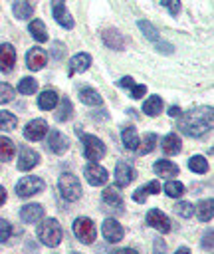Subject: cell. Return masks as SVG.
I'll return each mask as SVG.
<instances>
[{
    "label": "cell",
    "mask_w": 214,
    "mask_h": 254,
    "mask_svg": "<svg viewBox=\"0 0 214 254\" xmlns=\"http://www.w3.org/2000/svg\"><path fill=\"white\" fill-rule=\"evenodd\" d=\"M6 200V189L4 187H0V204Z\"/></svg>",
    "instance_id": "50"
},
{
    "label": "cell",
    "mask_w": 214,
    "mask_h": 254,
    "mask_svg": "<svg viewBox=\"0 0 214 254\" xmlns=\"http://www.w3.org/2000/svg\"><path fill=\"white\" fill-rule=\"evenodd\" d=\"M44 189V181L40 179V177H24V179H20V183L16 185V192H18V196H22V198H28V196H32V194H36V192H40Z\"/></svg>",
    "instance_id": "6"
},
{
    "label": "cell",
    "mask_w": 214,
    "mask_h": 254,
    "mask_svg": "<svg viewBox=\"0 0 214 254\" xmlns=\"http://www.w3.org/2000/svg\"><path fill=\"white\" fill-rule=\"evenodd\" d=\"M164 192H166L168 196H172V198L182 196V194H184V185L178 183V181H168V183L164 185Z\"/></svg>",
    "instance_id": "38"
},
{
    "label": "cell",
    "mask_w": 214,
    "mask_h": 254,
    "mask_svg": "<svg viewBox=\"0 0 214 254\" xmlns=\"http://www.w3.org/2000/svg\"><path fill=\"white\" fill-rule=\"evenodd\" d=\"M83 173H85L87 183L93 185V187H99V185H105L107 183V171L103 167H99L97 163H89Z\"/></svg>",
    "instance_id": "10"
},
{
    "label": "cell",
    "mask_w": 214,
    "mask_h": 254,
    "mask_svg": "<svg viewBox=\"0 0 214 254\" xmlns=\"http://www.w3.org/2000/svg\"><path fill=\"white\" fill-rule=\"evenodd\" d=\"M147 93V85H133L131 87V97L133 99H141Z\"/></svg>",
    "instance_id": "42"
},
{
    "label": "cell",
    "mask_w": 214,
    "mask_h": 254,
    "mask_svg": "<svg viewBox=\"0 0 214 254\" xmlns=\"http://www.w3.org/2000/svg\"><path fill=\"white\" fill-rule=\"evenodd\" d=\"M79 99H81V103H85V105H101V95L95 91V89H91V87H83L81 91H79Z\"/></svg>",
    "instance_id": "27"
},
{
    "label": "cell",
    "mask_w": 214,
    "mask_h": 254,
    "mask_svg": "<svg viewBox=\"0 0 214 254\" xmlns=\"http://www.w3.org/2000/svg\"><path fill=\"white\" fill-rule=\"evenodd\" d=\"M57 187H59V192H61V196H63L65 200H77V198L81 196V183H79V179H77L75 175H71V173H63V175L59 177Z\"/></svg>",
    "instance_id": "3"
},
{
    "label": "cell",
    "mask_w": 214,
    "mask_h": 254,
    "mask_svg": "<svg viewBox=\"0 0 214 254\" xmlns=\"http://www.w3.org/2000/svg\"><path fill=\"white\" fill-rule=\"evenodd\" d=\"M153 169H155V173H157V175H160V177H174V175H178V167H176L174 163L166 161V159L157 161Z\"/></svg>",
    "instance_id": "23"
},
{
    "label": "cell",
    "mask_w": 214,
    "mask_h": 254,
    "mask_svg": "<svg viewBox=\"0 0 214 254\" xmlns=\"http://www.w3.org/2000/svg\"><path fill=\"white\" fill-rule=\"evenodd\" d=\"M174 212H176L178 216H182V218H190V216L194 214V206H192L190 202H178V204L174 206Z\"/></svg>",
    "instance_id": "39"
},
{
    "label": "cell",
    "mask_w": 214,
    "mask_h": 254,
    "mask_svg": "<svg viewBox=\"0 0 214 254\" xmlns=\"http://www.w3.org/2000/svg\"><path fill=\"white\" fill-rule=\"evenodd\" d=\"M155 192H160V183H159V181H153V183L143 185L141 189H137L135 194H133V198H135L137 202H145L147 196H149V194H155Z\"/></svg>",
    "instance_id": "22"
},
{
    "label": "cell",
    "mask_w": 214,
    "mask_h": 254,
    "mask_svg": "<svg viewBox=\"0 0 214 254\" xmlns=\"http://www.w3.org/2000/svg\"><path fill=\"white\" fill-rule=\"evenodd\" d=\"M180 151V139L176 133H168L164 139H162V153L166 155H176Z\"/></svg>",
    "instance_id": "25"
},
{
    "label": "cell",
    "mask_w": 214,
    "mask_h": 254,
    "mask_svg": "<svg viewBox=\"0 0 214 254\" xmlns=\"http://www.w3.org/2000/svg\"><path fill=\"white\" fill-rule=\"evenodd\" d=\"M188 167H190V171H194V173H206V171H208V161H206L202 155H194V157H190Z\"/></svg>",
    "instance_id": "35"
},
{
    "label": "cell",
    "mask_w": 214,
    "mask_h": 254,
    "mask_svg": "<svg viewBox=\"0 0 214 254\" xmlns=\"http://www.w3.org/2000/svg\"><path fill=\"white\" fill-rule=\"evenodd\" d=\"M91 65V56L89 54H77L69 60V75L77 71H85Z\"/></svg>",
    "instance_id": "19"
},
{
    "label": "cell",
    "mask_w": 214,
    "mask_h": 254,
    "mask_svg": "<svg viewBox=\"0 0 214 254\" xmlns=\"http://www.w3.org/2000/svg\"><path fill=\"white\" fill-rule=\"evenodd\" d=\"M174 254H190V250H188V248H178Z\"/></svg>",
    "instance_id": "51"
},
{
    "label": "cell",
    "mask_w": 214,
    "mask_h": 254,
    "mask_svg": "<svg viewBox=\"0 0 214 254\" xmlns=\"http://www.w3.org/2000/svg\"><path fill=\"white\" fill-rule=\"evenodd\" d=\"M115 254H139V252L133 250V248H121V250H117Z\"/></svg>",
    "instance_id": "49"
},
{
    "label": "cell",
    "mask_w": 214,
    "mask_h": 254,
    "mask_svg": "<svg viewBox=\"0 0 214 254\" xmlns=\"http://www.w3.org/2000/svg\"><path fill=\"white\" fill-rule=\"evenodd\" d=\"M36 89H38V81L34 77H24L22 81H18V91L24 93V95L36 93Z\"/></svg>",
    "instance_id": "36"
},
{
    "label": "cell",
    "mask_w": 214,
    "mask_h": 254,
    "mask_svg": "<svg viewBox=\"0 0 214 254\" xmlns=\"http://www.w3.org/2000/svg\"><path fill=\"white\" fill-rule=\"evenodd\" d=\"M14 99V89L8 83H0V103H8Z\"/></svg>",
    "instance_id": "40"
},
{
    "label": "cell",
    "mask_w": 214,
    "mask_h": 254,
    "mask_svg": "<svg viewBox=\"0 0 214 254\" xmlns=\"http://www.w3.org/2000/svg\"><path fill=\"white\" fill-rule=\"evenodd\" d=\"M12 10H14L16 18L24 20V18H30V16H32V12H34V6H32L30 2H14Z\"/></svg>",
    "instance_id": "34"
},
{
    "label": "cell",
    "mask_w": 214,
    "mask_h": 254,
    "mask_svg": "<svg viewBox=\"0 0 214 254\" xmlns=\"http://www.w3.org/2000/svg\"><path fill=\"white\" fill-rule=\"evenodd\" d=\"M103 202L107 206H113V208H121L123 206V198H121V192L115 189V187H107L103 190Z\"/></svg>",
    "instance_id": "24"
},
{
    "label": "cell",
    "mask_w": 214,
    "mask_h": 254,
    "mask_svg": "<svg viewBox=\"0 0 214 254\" xmlns=\"http://www.w3.org/2000/svg\"><path fill=\"white\" fill-rule=\"evenodd\" d=\"M180 113H182V111H180V107H176V105L168 109V115H172V117H180Z\"/></svg>",
    "instance_id": "48"
},
{
    "label": "cell",
    "mask_w": 214,
    "mask_h": 254,
    "mask_svg": "<svg viewBox=\"0 0 214 254\" xmlns=\"http://www.w3.org/2000/svg\"><path fill=\"white\" fill-rule=\"evenodd\" d=\"M16 125H18V117H16L14 113H10V111H0V129L12 131V129H16Z\"/></svg>",
    "instance_id": "32"
},
{
    "label": "cell",
    "mask_w": 214,
    "mask_h": 254,
    "mask_svg": "<svg viewBox=\"0 0 214 254\" xmlns=\"http://www.w3.org/2000/svg\"><path fill=\"white\" fill-rule=\"evenodd\" d=\"M101 38H103V42H105L109 48H113V50H123V48H125V40H123V36H121L117 30H103Z\"/></svg>",
    "instance_id": "21"
},
{
    "label": "cell",
    "mask_w": 214,
    "mask_h": 254,
    "mask_svg": "<svg viewBox=\"0 0 214 254\" xmlns=\"http://www.w3.org/2000/svg\"><path fill=\"white\" fill-rule=\"evenodd\" d=\"M135 179H137L135 169H133L129 163H125V161H119L117 167H115V185H117L119 189H123V187H127V185H131Z\"/></svg>",
    "instance_id": "7"
},
{
    "label": "cell",
    "mask_w": 214,
    "mask_h": 254,
    "mask_svg": "<svg viewBox=\"0 0 214 254\" xmlns=\"http://www.w3.org/2000/svg\"><path fill=\"white\" fill-rule=\"evenodd\" d=\"M178 129L188 137H200L212 129V107H196L188 113H180Z\"/></svg>",
    "instance_id": "1"
},
{
    "label": "cell",
    "mask_w": 214,
    "mask_h": 254,
    "mask_svg": "<svg viewBox=\"0 0 214 254\" xmlns=\"http://www.w3.org/2000/svg\"><path fill=\"white\" fill-rule=\"evenodd\" d=\"M81 135V133H79ZM81 143H83V155L87 161H99L105 155V145L99 137L95 135H81Z\"/></svg>",
    "instance_id": "4"
},
{
    "label": "cell",
    "mask_w": 214,
    "mask_h": 254,
    "mask_svg": "<svg viewBox=\"0 0 214 254\" xmlns=\"http://www.w3.org/2000/svg\"><path fill=\"white\" fill-rule=\"evenodd\" d=\"M48 145H50V149H52L55 155H61V153L67 151V147H69V139H67L65 135H61L59 131L52 129V131H50V137H48Z\"/></svg>",
    "instance_id": "13"
},
{
    "label": "cell",
    "mask_w": 214,
    "mask_h": 254,
    "mask_svg": "<svg viewBox=\"0 0 214 254\" xmlns=\"http://www.w3.org/2000/svg\"><path fill=\"white\" fill-rule=\"evenodd\" d=\"M26 62H28V67L30 69H42L48 62V54L42 50V48H32L26 56Z\"/></svg>",
    "instance_id": "16"
},
{
    "label": "cell",
    "mask_w": 214,
    "mask_h": 254,
    "mask_svg": "<svg viewBox=\"0 0 214 254\" xmlns=\"http://www.w3.org/2000/svg\"><path fill=\"white\" fill-rule=\"evenodd\" d=\"M162 6H166L168 10H170V14L172 16H176L178 14V10H180V4L178 2H174V0H164V2H160Z\"/></svg>",
    "instance_id": "43"
},
{
    "label": "cell",
    "mask_w": 214,
    "mask_h": 254,
    "mask_svg": "<svg viewBox=\"0 0 214 254\" xmlns=\"http://www.w3.org/2000/svg\"><path fill=\"white\" fill-rule=\"evenodd\" d=\"M73 254H77V252H73Z\"/></svg>",
    "instance_id": "52"
},
{
    "label": "cell",
    "mask_w": 214,
    "mask_h": 254,
    "mask_svg": "<svg viewBox=\"0 0 214 254\" xmlns=\"http://www.w3.org/2000/svg\"><path fill=\"white\" fill-rule=\"evenodd\" d=\"M57 101H59L57 91H55V89H46V91H42L40 97H38V107L48 111V109H54V107L57 105Z\"/></svg>",
    "instance_id": "20"
},
{
    "label": "cell",
    "mask_w": 214,
    "mask_h": 254,
    "mask_svg": "<svg viewBox=\"0 0 214 254\" xmlns=\"http://www.w3.org/2000/svg\"><path fill=\"white\" fill-rule=\"evenodd\" d=\"M54 56H55L57 60L63 56V44H59V42H54Z\"/></svg>",
    "instance_id": "45"
},
{
    "label": "cell",
    "mask_w": 214,
    "mask_h": 254,
    "mask_svg": "<svg viewBox=\"0 0 214 254\" xmlns=\"http://www.w3.org/2000/svg\"><path fill=\"white\" fill-rule=\"evenodd\" d=\"M160 109H162V99H160L159 95H151V97L143 103V111H145L147 115H151V117L159 115Z\"/></svg>",
    "instance_id": "26"
},
{
    "label": "cell",
    "mask_w": 214,
    "mask_h": 254,
    "mask_svg": "<svg viewBox=\"0 0 214 254\" xmlns=\"http://www.w3.org/2000/svg\"><path fill=\"white\" fill-rule=\"evenodd\" d=\"M40 161V155L28 147H22L20 151V159H18V169L20 171H30L32 167H36V163Z\"/></svg>",
    "instance_id": "17"
},
{
    "label": "cell",
    "mask_w": 214,
    "mask_h": 254,
    "mask_svg": "<svg viewBox=\"0 0 214 254\" xmlns=\"http://www.w3.org/2000/svg\"><path fill=\"white\" fill-rule=\"evenodd\" d=\"M46 133H48V123L44 119H34L24 129V137L30 139V141H40Z\"/></svg>",
    "instance_id": "12"
},
{
    "label": "cell",
    "mask_w": 214,
    "mask_h": 254,
    "mask_svg": "<svg viewBox=\"0 0 214 254\" xmlns=\"http://www.w3.org/2000/svg\"><path fill=\"white\" fill-rule=\"evenodd\" d=\"M119 85H121V87H129V89H131V87L135 85V81H133V77H129V75H127V77H121Z\"/></svg>",
    "instance_id": "46"
},
{
    "label": "cell",
    "mask_w": 214,
    "mask_h": 254,
    "mask_svg": "<svg viewBox=\"0 0 214 254\" xmlns=\"http://www.w3.org/2000/svg\"><path fill=\"white\" fill-rule=\"evenodd\" d=\"M52 14H54V18L57 20V24L59 26H63V28H73V20H71V16H69V12H67V6L63 4V2H54L52 4Z\"/></svg>",
    "instance_id": "14"
},
{
    "label": "cell",
    "mask_w": 214,
    "mask_h": 254,
    "mask_svg": "<svg viewBox=\"0 0 214 254\" xmlns=\"http://www.w3.org/2000/svg\"><path fill=\"white\" fill-rule=\"evenodd\" d=\"M28 28H30V34H32L38 42H46V40H48V32H46V26H44L42 20H32Z\"/></svg>",
    "instance_id": "30"
},
{
    "label": "cell",
    "mask_w": 214,
    "mask_h": 254,
    "mask_svg": "<svg viewBox=\"0 0 214 254\" xmlns=\"http://www.w3.org/2000/svg\"><path fill=\"white\" fill-rule=\"evenodd\" d=\"M139 28L145 32V36H147L151 42H155V44H157V48H159L160 52H164V54H172V46H170V44L160 42L159 32L155 30V26H153L151 22H147V20H139Z\"/></svg>",
    "instance_id": "9"
},
{
    "label": "cell",
    "mask_w": 214,
    "mask_h": 254,
    "mask_svg": "<svg viewBox=\"0 0 214 254\" xmlns=\"http://www.w3.org/2000/svg\"><path fill=\"white\" fill-rule=\"evenodd\" d=\"M202 246L204 248H212V230H208L204 234V240H202Z\"/></svg>",
    "instance_id": "47"
},
{
    "label": "cell",
    "mask_w": 214,
    "mask_h": 254,
    "mask_svg": "<svg viewBox=\"0 0 214 254\" xmlns=\"http://www.w3.org/2000/svg\"><path fill=\"white\" fill-rule=\"evenodd\" d=\"M147 224H151L153 228L160 230V232H168L170 230V220L166 214H162V210L159 208H151L147 212Z\"/></svg>",
    "instance_id": "11"
},
{
    "label": "cell",
    "mask_w": 214,
    "mask_h": 254,
    "mask_svg": "<svg viewBox=\"0 0 214 254\" xmlns=\"http://www.w3.org/2000/svg\"><path fill=\"white\" fill-rule=\"evenodd\" d=\"M101 234H103V238H105L107 242L115 244V242H121V240H123L125 230H123V226H121L115 218H107V220L103 222V226H101Z\"/></svg>",
    "instance_id": "8"
},
{
    "label": "cell",
    "mask_w": 214,
    "mask_h": 254,
    "mask_svg": "<svg viewBox=\"0 0 214 254\" xmlns=\"http://www.w3.org/2000/svg\"><path fill=\"white\" fill-rule=\"evenodd\" d=\"M10 234H12V226H10V222L4 220V218H0V242H6V240L10 238Z\"/></svg>",
    "instance_id": "41"
},
{
    "label": "cell",
    "mask_w": 214,
    "mask_h": 254,
    "mask_svg": "<svg viewBox=\"0 0 214 254\" xmlns=\"http://www.w3.org/2000/svg\"><path fill=\"white\" fill-rule=\"evenodd\" d=\"M164 250H166V244L160 238H157L155 240V254H164Z\"/></svg>",
    "instance_id": "44"
},
{
    "label": "cell",
    "mask_w": 214,
    "mask_h": 254,
    "mask_svg": "<svg viewBox=\"0 0 214 254\" xmlns=\"http://www.w3.org/2000/svg\"><path fill=\"white\" fill-rule=\"evenodd\" d=\"M14 151H16L14 143L8 137H0V159L2 161H10L14 157Z\"/></svg>",
    "instance_id": "33"
},
{
    "label": "cell",
    "mask_w": 214,
    "mask_h": 254,
    "mask_svg": "<svg viewBox=\"0 0 214 254\" xmlns=\"http://www.w3.org/2000/svg\"><path fill=\"white\" fill-rule=\"evenodd\" d=\"M73 234H75L83 244H91V242L95 240V234H97L93 220L87 218V216L75 218V222H73Z\"/></svg>",
    "instance_id": "5"
},
{
    "label": "cell",
    "mask_w": 214,
    "mask_h": 254,
    "mask_svg": "<svg viewBox=\"0 0 214 254\" xmlns=\"http://www.w3.org/2000/svg\"><path fill=\"white\" fill-rule=\"evenodd\" d=\"M121 137H123V145L127 149L135 151L139 147V137H137V129L135 127H125L123 133H121Z\"/></svg>",
    "instance_id": "28"
},
{
    "label": "cell",
    "mask_w": 214,
    "mask_h": 254,
    "mask_svg": "<svg viewBox=\"0 0 214 254\" xmlns=\"http://www.w3.org/2000/svg\"><path fill=\"white\" fill-rule=\"evenodd\" d=\"M71 115H73V107H71V101L67 99V97H61L59 99V107H57V121H67V119H71Z\"/></svg>",
    "instance_id": "31"
},
{
    "label": "cell",
    "mask_w": 214,
    "mask_h": 254,
    "mask_svg": "<svg viewBox=\"0 0 214 254\" xmlns=\"http://www.w3.org/2000/svg\"><path fill=\"white\" fill-rule=\"evenodd\" d=\"M42 216H44V208H42L40 204H26V206H22V210H20V218H22L24 222H28V224L38 222Z\"/></svg>",
    "instance_id": "18"
},
{
    "label": "cell",
    "mask_w": 214,
    "mask_h": 254,
    "mask_svg": "<svg viewBox=\"0 0 214 254\" xmlns=\"http://www.w3.org/2000/svg\"><path fill=\"white\" fill-rule=\"evenodd\" d=\"M155 143H157V135H155V133H147V135L143 137L141 147H137L139 155H147V153H151V151L155 149Z\"/></svg>",
    "instance_id": "37"
},
{
    "label": "cell",
    "mask_w": 214,
    "mask_h": 254,
    "mask_svg": "<svg viewBox=\"0 0 214 254\" xmlns=\"http://www.w3.org/2000/svg\"><path fill=\"white\" fill-rule=\"evenodd\" d=\"M38 238L46 246H57L61 242V226L55 218H46L38 226Z\"/></svg>",
    "instance_id": "2"
},
{
    "label": "cell",
    "mask_w": 214,
    "mask_h": 254,
    "mask_svg": "<svg viewBox=\"0 0 214 254\" xmlns=\"http://www.w3.org/2000/svg\"><path fill=\"white\" fill-rule=\"evenodd\" d=\"M16 62V50L10 44H2L0 46V69L2 71H12Z\"/></svg>",
    "instance_id": "15"
},
{
    "label": "cell",
    "mask_w": 214,
    "mask_h": 254,
    "mask_svg": "<svg viewBox=\"0 0 214 254\" xmlns=\"http://www.w3.org/2000/svg\"><path fill=\"white\" fill-rule=\"evenodd\" d=\"M212 198H206V200H202V202H198V206L194 208L196 210V214H198V218L200 220H204V222H208V220H212Z\"/></svg>",
    "instance_id": "29"
}]
</instances>
